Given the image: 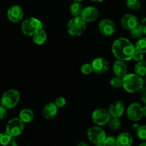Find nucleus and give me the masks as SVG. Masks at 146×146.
<instances>
[{"label": "nucleus", "mask_w": 146, "mask_h": 146, "mask_svg": "<svg viewBox=\"0 0 146 146\" xmlns=\"http://www.w3.org/2000/svg\"><path fill=\"white\" fill-rule=\"evenodd\" d=\"M110 84H111V86L113 87V88H120V87L123 86V78L118 76L113 77V78H111Z\"/></svg>", "instance_id": "obj_29"}, {"label": "nucleus", "mask_w": 146, "mask_h": 146, "mask_svg": "<svg viewBox=\"0 0 146 146\" xmlns=\"http://www.w3.org/2000/svg\"><path fill=\"white\" fill-rule=\"evenodd\" d=\"M134 71L137 75L140 76H146V61L142 60L141 61L137 62L134 67Z\"/></svg>", "instance_id": "obj_22"}, {"label": "nucleus", "mask_w": 146, "mask_h": 146, "mask_svg": "<svg viewBox=\"0 0 146 146\" xmlns=\"http://www.w3.org/2000/svg\"><path fill=\"white\" fill-rule=\"evenodd\" d=\"M139 127H140V125H138V123H135V124H133V129L135 130V131H137Z\"/></svg>", "instance_id": "obj_38"}, {"label": "nucleus", "mask_w": 146, "mask_h": 146, "mask_svg": "<svg viewBox=\"0 0 146 146\" xmlns=\"http://www.w3.org/2000/svg\"><path fill=\"white\" fill-rule=\"evenodd\" d=\"M124 111H125L124 104L122 101H120V100L113 101L110 105L109 109H108L111 117H113V118H120L122 116L123 114L124 113Z\"/></svg>", "instance_id": "obj_15"}, {"label": "nucleus", "mask_w": 146, "mask_h": 146, "mask_svg": "<svg viewBox=\"0 0 146 146\" xmlns=\"http://www.w3.org/2000/svg\"><path fill=\"white\" fill-rule=\"evenodd\" d=\"M98 29L100 33L105 36H111L115 33V26L111 19H104L98 24Z\"/></svg>", "instance_id": "obj_10"}, {"label": "nucleus", "mask_w": 146, "mask_h": 146, "mask_svg": "<svg viewBox=\"0 0 146 146\" xmlns=\"http://www.w3.org/2000/svg\"><path fill=\"white\" fill-rule=\"evenodd\" d=\"M126 5L130 9L138 10L141 8V0H127Z\"/></svg>", "instance_id": "obj_26"}, {"label": "nucleus", "mask_w": 146, "mask_h": 146, "mask_svg": "<svg viewBox=\"0 0 146 146\" xmlns=\"http://www.w3.org/2000/svg\"><path fill=\"white\" fill-rule=\"evenodd\" d=\"M113 71L115 76L123 78L128 74V68L125 63L123 61L117 60L113 65Z\"/></svg>", "instance_id": "obj_17"}, {"label": "nucleus", "mask_w": 146, "mask_h": 146, "mask_svg": "<svg viewBox=\"0 0 146 146\" xmlns=\"http://www.w3.org/2000/svg\"><path fill=\"white\" fill-rule=\"evenodd\" d=\"M81 71L84 75H89L94 71L91 64H85L81 66Z\"/></svg>", "instance_id": "obj_31"}, {"label": "nucleus", "mask_w": 146, "mask_h": 146, "mask_svg": "<svg viewBox=\"0 0 146 146\" xmlns=\"http://www.w3.org/2000/svg\"><path fill=\"white\" fill-rule=\"evenodd\" d=\"M143 116L146 117V105L143 107Z\"/></svg>", "instance_id": "obj_40"}, {"label": "nucleus", "mask_w": 146, "mask_h": 146, "mask_svg": "<svg viewBox=\"0 0 146 146\" xmlns=\"http://www.w3.org/2000/svg\"><path fill=\"white\" fill-rule=\"evenodd\" d=\"M58 108L56 106L55 103H48L44 107L42 111L43 116L47 120H51L56 117L58 113Z\"/></svg>", "instance_id": "obj_16"}, {"label": "nucleus", "mask_w": 146, "mask_h": 146, "mask_svg": "<svg viewBox=\"0 0 146 146\" xmlns=\"http://www.w3.org/2000/svg\"><path fill=\"white\" fill-rule=\"evenodd\" d=\"M140 97L143 102L146 105V87H143L140 91Z\"/></svg>", "instance_id": "obj_36"}, {"label": "nucleus", "mask_w": 146, "mask_h": 146, "mask_svg": "<svg viewBox=\"0 0 146 146\" xmlns=\"http://www.w3.org/2000/svg\"><path fill=\"white\" fill-rule=\"evenodd\" d=\"M139 146H146V141H145V142H143V143H141Z\"/></svg>", "instance_id": "obj_41"}, {"label": "nucleus", "mask_w": 146, "mask_h": 146, "mask_svg": "<svg viewBox=\"0 0 146 146\" xmlns=\"http://www.w3.org/2000/svg\"><path fill=\"white\" fill-rule=\"evenodd\" d=\"M135 49L143 54L146 53V37L145 38H141L138 40L135 44Z\"/></svg>", "instance_id": "obj_25"}, {"label": "nucleus", "mask_w": 146, "mask_h": 146, "mask_svg": "<svg viewBox=\"0 0 146 146\" xmlns=\"http://www.w3.org/2000/svg\"><path fill=\"white\" fill-rule=\"evenodd\" d=\"M144 82H145V84H146V76H145V78H144Z\"/></svg>", "instance_id": "obj_42"}, {"label": "nucleus", "mask_w": 146, "mask_h": 146, "mask_svg": "<svg viewBox=\"0 0 146 146\" xmlns=\"http://www.w3.org/2000/svg\"><path fill=\"white\" fill-rule=\"evenodd\" d=\"M130 32H131V36L133 38H135V39H140L142 37V36L143 35L142 29L139 27V25L137 27H135V28H134L133 29L131 30Z\"/></svg>", "instance_id": "obj_27"}, {"label": "nucleus", "mask_w": 146, "mask_h": 146, "mask_svg": "<svg viewBox=\"0 0 146 146\" xmlns=\"http://www.w3.org/2000/svg\"><path fill=\"white\" fill-rule=\"evenodd\" d=\"M19 92L16 89H9L3 94L1 98V105L7 109H10L14 108L19 102Z\"/></svg>", "instance_id": "obj_5"}, {"label": "nucleus", "mask_w": 146, "mask_h": 146, "mask_svg": "<svg viewBox=\"0 0 146 146\" xmlns=\"http://www.w3.org/2000/svg\"><path fill=\"white\" fill-rule=\"evenodd\" d=\"M87 135L91 143L95 145L103 144L104 141L106 138V133L104 129L98 126L91 127L87 131Z\"/></svg>", "instance_id": "obj_6"}, {"label": "nucleus", "mask_w": 146, "mask_h": 146, "mask_svg": "<svg viewBox=\"0 0 146 146\" xmlns=\"http://www.w3.org/2000/svg\"><path fill=\"white\" fill-rule=\"evenodd\" d=\"M102 145L103 146H117L116 138L112 135L107 136Z\"/></svg>", "instance_id": "obj_30"}, {"label": "nucleus", "mask_w": 146, "mask_h": 146, "mask_svg": "<svg viewBox=\"0 0 146 146\" xmlns=\"http://www.w3.org/2000/svg\"><path fill=\"white\" fill-rule=\"evenodd\" d=\"M121 24L123 28L125 30L131 31L139 25V20L133 14H127L122 17Z\"/></svg>", "instance_id": "obj_11"}, {"label": "nucleus", "mask_w": 146, "mask_h": 146, "mask_svg": "<svg viewBox=\"0 0 146 146\" xmlns=\"http://www.w3.org/2000/svg\"><path fill=\"white\" fill-rule=\"evenodd\" d=\"M139 27H141V29H142L143 34H145L146 35V17L142 19L139 21Z\"/></svg>", "instance_id": "obj_35"}, {"label": "nucleus", "mask_w": 146, "mask_h": 146, "mask_svg": "<svg viewBox=\"0 0 146 146\" xmlns=\"http://www.w3.org/2000/svg\"><path fill=\"white\" fill-rule=\"evenodd\" d=\"M144 84L143 78L136 74H128L123 78V87L130 94L140 92Z\"/></svg>", "instance_id": "obj_2"}, {"label": "nucleus", "mask_w": 146, "mask_h": 146, "mask_svg": "<svg viewBox=\"0 0 146 146\" xmlns=\"http://www.w3.org/2000/svg\"><path fill=\"white\" fill-rule=\"evenodd\" d=\"M86 29V22L81 17H74L68 23V33L72 36H79L82 35Z\"/></svg>", "instance_id": "obj_4"}, {"label": "nucleus", "mask_w": 146, "mask_h": 146, "mask_svg": "<svg viewBox=\"0 0 146 146\" xmlns=\"http://www.w3.org/2000/svg\"><path fill=\"white\" fill-rule=\"evenodd\" d=\"M0 146H17L15 137L5 133H0Z\"/></svg>", "instance_id": "obj_19"}, {"label": "nucleus", "mask_w": 146, "mask_h": 146, "mask_svg": "<svg viewBox=\"0 0 146 146\" xmlns=\"http://www.w3.org/2000/svg\"><path fill=\"white\" fill-rule=\"evenodd\" d=\"M74 1H83V0H74Z\"/></svg>", "instance_id": "obj_43"}, {"label": "nucleus", "mask_w": 146, "mask_h": 146, "mask_svg": "<svg viewBox=\"0 0 146 146\" xmlns=\"http://www.w3.org/2000/svg\"><path fill=\"white\" fill-rule=\"evenodd\" d=\"M54 103H55V104L56 105V106L58 107V108H63V107L66 105V99L64 98V97L60 96V97H58V98L55 100V102Z\"/></svg>", "instance_id": "obj_32"}, {"label": "nucleus", "mask_w": 146, "mask_h": 146, "mask_svg": "<svg viewBox=\"0 0 146 146\" xmlns=\"http://www.w3.org/2000/svg\"><path fill=\"white\" fill-rule=\"evenodd\" d=\"M46 39L47 34L44 29L37 31V32L33 36V41H34V44H36V45L38 46L44 44V43L46 42Z\"/></svg>", "instance_id": "obj_21"}, {"label": "nucleus", "mask_w": 146, "mask_h": 146, "mask_svg": "<svg viewBox=\"0 0 146 146\" xmlns=\"http://www.w3.org/2000/svg\"><path fill=\"white\" fill-rule=\"evenodd\" d=\"M143 54L141 52H140V51H137V50H135V53H134L133 56V58L132 59H133L134 61H142V60H143Z\"/></svg>", "instance_id": "obj_33"}, {"label": "nucleus", "mask_w": 146, "mask_h": 146, "mask_svg": "<svg viewBox=\"0 0 146 146\" xmlns=\"http://www.w3.org/2000/svg\"><path fill=\"white\" fill-rule=\"evenodd\" d=\"M77 146H89V145H88V144H87L86 143L81 142V143H79L78 145H77Z\"/></svg>", "instance_id": "obj_37"}, {"label": "nucleus", "mask_w": 146, "mask_h": 146, "mask_svg": "<svg viewBox=\"0 0 146 146\" xmlns=\"http://www.w3.org/2000/svg\"><path fill=\"white\" fill-rule=\"evenodd\" d=\"M112 118L109 111L105 108H98L93 112L91 119L93 122L98 126L105 125L108 123L111 118Z\"/></svg>", "instance_id": "obj_8"}, {"label": "nucleus", "mask_w": 146, "mask_h": 146, "mask_svg": "<svg viewBox=\"0 0 146 146\" xmlns=\"http://www.w3.org/2000/svg\"><path fill=\"white\" fill-rule=\"evenodd\" d=\"M99 11L94 7H87L83 9L81 14V17L86 23L93 22L98 19Z\"/></svg>", "instance_id": "obj_14"}, {"label": "nucleus", "mask_w": 146, "mask_h": 146, "mask_svg": "<svg viewBox=\"0 0 146 146\" xmlns=\"http://www.w3.org/2000/svg\"><path fill=\"white\" fill-rule=\"evenodd\" d=\"M93 2H96V3H100V2H102L104 0H91Z\"/></svg>", "instance_id": "obj_39"}, {"label": "nucleus", "mask_w": 146, "mask_h": 146, "mask_svg": "<svg viewBox=\"0 0 146 146\" xmlns=\"http://www.w3.org/2000/svg\"><path fill=\"white\" fill-rule=\"evenodd\" d=\"M133 142V136L128 132L121 133L116 138L117 146H131Z\"/></svg>", "instance_id": "obj_18"}, {"label": "nucleus", "mask_w": 146, "mask_h": 146, "mask_svg": "<svg viewBox=\"0 0 146 146\" xmlns=\"http://www.w3.org/2000/svg\"></svg>", "instance_id": "obj_45"}, {"label": "nucleus", "mask_w": 146, "mask_h": 146, "mask_svg": "<svg viewBox=\"0 0 146 146\" xmlns=\"http://www.w3.org/2000/svg\"><path fill=\"white\" fill-rule=\"evenodd\" d=\"M127 116L133 122L140 121L143 116V107L138 103H133L128 107Z\"/></svg>", "instance_id": "obj_9"}, {"label": "nucleus", "mask_w": 146, "mask_h": 146, "mask_svg": "<svg viewBox=\"0 0 146 146\" xmlns=\"http://www.w3.org/2000/svg\"><path fill=\"white\" fill-rule=\"evenodd\" d=\"M136 135L139 139L146 141V125H140L136 131Z\"/></svg>", "instance_id": "obj_28"}, {"label": "nucleus", "mask_w": 146, "mask_h": 146, "mask_svg": "<svg viewBox=\"0 0 146 146\" xmlns=\"http://www.w3.org/2000/svg\"><path fill=\"white\" fill-rule=\"evenodd\" d=\"M135 46L125 37H119L112 44V53L118 60L130 61L135 51Z\"/></svg>", "instance_id": "obj_1"}, {"label": "nucleus", "mask_w": 146, "mask_h": 146, "mask_svg": "<svg viewBox=\"0 0 146 146\" xmlns=\"http://www.w3.org/2000/svg\"><path fill=\"white\" fill-rule=\"evenodd\" d=\"M121 124L122 123H121V121L119 119V118H113V117H112L109 121V122H108V126L111 130L117 131L121 127Z\"/></svg>", "instance_id": "obj_24"}, {"label": "nucleus", "mask_w": 146, "mask_h": 146, "mask_svg": "<svg viewBox=\"0 0 146 146\" xmlns=\"http://www.w3.org/2000/svg\"><path fill=\"white\" fill-rule=\"evenodd\" d=\"M82 4L80 1H74L72 4L70 5V12L74 17H78L81 16V12L83 11Z\"/></svg>", "instance_id": "obj_23"}, {"label": "nucleus", "mask_w": 146, "mask_h": 146, "mask_svg": "<svg viewBox=\"0 0 146 146\" xmlns=\"http://www.w3.org/2000/svg\"><path fill=\"white\" fill-rule=\"evenodd\" d=\"M44 29V24L35 17H29L21 24V31L27 36H34L37 31Z\"/></svg>", "instance_id": "obj_3"}, {"label": "nucleus", "mask_w": 146, "mask_h": 146, "mask_svg": "<svg viewBox=\"0 0 146 146\" xmlns=\"http://www.w3.org/2000/svg\"><path fill=\"white\" fill-rule=\"evenodd\" d=\"M24 130V123L19 118H14L10 120L6 127V132L14 137L19 136Z\"/></svg>", "instance_id": "obj_7"}, {"label": "nucleus", "mask_w": 146, "mask_h": 146, "mask_svg": "<svg viewBox=\"0 0 146 146\" xmlns=\"http://www.w3.org/2000/svg\"><path fill=\"white\" fill-rule=\"evenodd\" d=\"M96 146H103L102 144H99V145H96Z\"/></svg>", "instance_id": "obj_44"}, {"label": "nucleus", "mask_w": 146, "mask_h": 146, "mask_svg": "<svg viewBox=\"0 0 146 146\" xmlns=\"http://www.w3.org/2000/svg\"><path fill=\"white\" fill-rule=\"evenodd\" d=\"M24 17V11L19 6L14 5L10 7L7 11V17L12 23H18Z\"/></svg>", "instance_id": "obj_13"}, {"label": "nucleus", "mask_w": 146, "mask_h": 146, "mask_svg": "<svg viewBox=\"0 0 146 146\" xmlns=\"http://www.w3.org/2000/svg\"><path fill=\"white\" fill-rule=\"evenodd\" d=\"M7 108L3 106H0V120H4L7 117Z\"/></svg>", "instance_id": "obj_34"}, {"label": "nucleus", "mask_w": 146, "mask_h": 146, "mask_svg": "<svg viewBox=\"0 0 146 146\" xmlns=\"http://www.w3.org/2000/svg\"><path fill=\"white\" fill-rule=\"evenodd\" d=\"M91 65H92L94 72L100 75L106 74L109 69V64L108 61L105 58H101V57L95 58L91 63Z\"/></svg>", "instance_id": "obj_12"}, {"label": "nucleus", "mask_w": 146, "mask_h": 146, "mask_svg": "<svg viewBox=\"0 0 146 146\" xmlns=\"http://www.w3.org/2000/svg\"><path fill=\"white\" fill-rule=\"evenodd\" d=\"M19 118L25 123H30L34 120V113L32 110L29 108H24L21 110L19 115Z\"/></svg>", "instance_id": "obj_20"}]
</instances>
